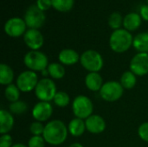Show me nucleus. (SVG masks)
<instances>
[{
	"label": "nucleus",
	"mask_w": 148,
	"mask_h": 147,
	"mask_svg": "<svg viewBox=\"0 0 148 147\" xmlns=\"http://www.w3.org/2000/svg\"><path fill=\"white\" fill-rule=\"evenodd\" d=\"M69 134L68 126L60 120H53L45 125L42 134L46 143L51 146H60L63 144Z\"/></svg>",
	"instance_id": "f257e3e1"
},
{
	"label": "nucleus",
	"mask_w": 148,
	"mask_h": 147,
	"mask_svg": "<svg viewBox=\"0 0 148 147\" xmlns=\"http://www.w3.org/2000/svg\"><path fill=\"white\" fill-rule=\"evenodd\" d=\"M134 43V37L130 31L125 29L114 30L109 38V46L114 52L124 53L127 51Z\"/></svg>",
	"instance_id": "f03ea898"
},
{
	"label": "nucleus",
	"mask_w": 148,
	"mask_h": 147,
	"mask_svg": "<svg viewBox=\"0 0 148 147\" xmlns=\"http://www.w3.org/2000/svg\"><path fill=\"white\" fill-rule=\"evenodd\" d=\"M23 63L29 70L34 72H42L49 66L48 56L42 51L30 50L23 57Z\"/></svg>",
	"instance_id": "7ed1b4c3"
},
{
	"label": "nucleus",
	"mask_w": 148,
	"mask_h": 147,
	"mask_svg": "<svg viewBox=\"0 0 148 147\" xmlns=\"http://www.w3.org/2000/svg\"><path fill=\"white\" fill-rule=\"evenodd\" d=\"M80 62L83 68L88 71V73H99L104 66V60L102 55L95 49H88L84 51L81 55Z\"/></svg>",
	"instance_id": "20e7f679"
},
{
	"label": "nucleus",
	"mask_w": 148,
	"mask_h": 147,
	"mask_svg": "<svg viewBox=\"0 0 148 147\" xmlns=\"http://www.w3.org/2000/svg\"><path fill=\"white\" fill-rule=\"evenodd\" d=\"M56 93L57 89L54 81L46 77L39 80L35 88V94L39 101L50 102L54 100Z\"/></svg>",
	"instance_id": "39448f33"
},
{
	"label": "nucleus",
	"mask_w": 148,
	"mask_h": 147,
	"mask_svg": "<svg viewBox=\"0 0 148 147\" xmlns=\"http://www.w3.org/2000/svg\"><path fill=\"white\" fill-rule=\"evenodd\" d=\"M72 111L75 118L86 120L93 114V102L90 98L86 95H78L73 101Z\"/></svg>",
	"instance_id": "423d86ee"
},
{
	"label": "nucleus",
	"mask_w": 148,
	"mask_h": 147,
	"mask_svg": "<svg viewBox=\"0 0 148 147\" xmlns=\"http://www.w3.org/2000/svg\"><path fill=\"white\" fill-rule=\"evenodd\" d=\"M99 93L102 100L108 102H114L122 97L124 88L121 82L116 81H109L103 84Z\"/></svg>",
	"instance_id": "0eeeda50"
},
{
	"label": "nucleus",
	"mask_w": 148,
	"mask_h": 147,
	"mask_svg": "<svg viewBox=\"0 0 148 147\" xmlns=\"http://www.w3.org/2000/svg\"><path fill=\"white\" fill-rule=\"evenodd\" d=\"M24 21L27 27L29 29H36L42 27L45 23L46 16L44 11L41 10L36 4H32L28 7L24 14Z\"/></svg>",
	"instance_id": "6e6552de"
},
{
	"label": "nucleus",
	"mask_w": 148,
	"mask_h": 147,
	"mask_svg": "<svg viewBox=\"0 0 148 147\" xmlns=\"http://www.w3.org/2000/svg\"><path fill=\"white\" fill-rule=\"evenodd\" d=\"M38 81V76L36 72L31 70H25L17 76L16 85L21 92L29 93L35 90Z\"/></svg>",
	"instance_id": "1a4fd4ad"
},
{
	"label": "nucleus",
	"mask_w": 148,
	"mask_h": 147,
	"mask_svg": "<svg viewBox=\"0 0 148 147\" xmlns=\"http://www.w3.org/2000/svg\"><path fill=\"white\" fill-rule=\"evenodd\" d=\"M27 25L24 19L14 16L8 19L3 26V29L6 35L10 37H19L25 34Z\"/></svg>",
	"instance_id": "9d476101"
},
{
	"label": "nucleus",
	"mask_w": 148,
	"mask_h": 147,
	"mask_svg": "<svg viewBox=\"0 0 148 147\" xmlns=\"http://www.w3.org/2000/svg\"><path fill=\"white\" fill-rule=\"evenodd\" d=\"M130 71L136 76H144L148 74V53H137L130 62Z\"/></svg>",
	"instance_id": "9b49d317"
},
{
	"label": "nucleus",
	"mask_w": 148,
	"mask_h": 147,
	"mask_svg": "<svg viewBox=\"0 0 148 147\" xmlns=\"http://www.w3.org/2000/svg\"><path fill=\"white\" fill-rule=\"evenodd\" d=\"M23 41L26 46L31 50H38L42 47L44 38L39 29H29L23 35Z\"/></svg>",
	"instance_id": "f8f14e48"
},
{
	"label": "nucleus",
	"mask_w": 148,
	"mask_h": 147,
	"mask_svg": "<svg viewBox=\"0 0 148 147\" xmlns=\"http://www.w3.org/2000/svg\"><path fill=\"white\" fill-rule=\"evenodd\" d=\"M31 113L36 121L42 123L44 121H47L52 116L53 107L49 102L39 101L34 106Z\"/></svg>",
	"instance_id": "ddd939ff"
},
{
	"label": "nucleus",
	"mask_w": 148,
	"mask_h": 147,
	"mask_svg": "<svg viewBox=\"0 0 148 147\" xmlns=\"http://www.w3.org/2000/svg\"><path fill=\"white\" fill-rule=\"evenodd\" d=\"M86 129L92 134H100L103 133L106 129L105 120L98 114H92L88 119L85 120Z\"/></svg>",
	"instance_id": "4468645a"
},
{
	"label": "nucleus",
	"mask_w": 148,
	"mask_h": 147,
	"mask_svg": "<svg viewBox=\"0 0 148 147\" xmlns=\"http://www.w3.org/2000/svg\"><path fill=\"white\" fill-rule=\"evenodd\" d=\"M81 55L72 49H64L60 51L58 55V60L60 63L66 66H72L80 62Z\"/></svg>",
	"instance_id": "2eb2a0df"
},
{
	"label": "nucleus",
	"mask_w": 148,
	"mask_h": 147,
	"mask_svg": "<svg viewBox=\"0 0 148 147\" xmlns=\"http://www.w3.org/2000/svg\"><path fill=\"white\" fill-rule=\"evenodd\" d=\"M103 84V79L101 75L97 72L88 73L85 77V85L90 91L100 92Z\"/></svg>",
	"instance_id": "dca6fc26"
},
{
	"label": "nucleus",
	"mask_w": 148,
	"mask_h": 147,
	"mask_svg": "<svg viewBox=\"0 0 148 147\" xmlns=\"http://www.w3.org/2000/svg\"><path fill=\"white\" fill-rule=\"evenodd\" d=\"M15 120L13 114L7 110L2 109L0 111V133L7 134L14 126Z\"/></svg>",
	"instance_id": "f3484780"
},
{
	"label": "nucleus",
	"mask_w": 148,
	"mask_h": 147,
	"mask_svg": "<svg viewBox=\"0 0 148 147\" xmlns=\"http://www.w3.org/2000/svg\"><path fill=\"white\" fill-rule=\"evenodd\" d=\"M141 16L137 12H130L127 14L123 19L124 29L128 31H134L138 29L141 24Z\"/></svg>",
	"instance_id": "a211bd4d"
},
{
	"label": "nucleus",
	"mask_w": 148,
	"mask_h": 147,
	"mask_svg": "<svg viewBox=\"0 0 148 147\" xmlns=\"http://www.w3.org/2000/svg\"><path fill=\"white\" fill-rule=\"evenodd\" d=\"M68 129H69V133H70L72 136L80 137L83 135V133L87 130L85 120L79 118H75L71 120L70 122L69 123Z\"/></svg>",
	"instance_id": "6ab92c4d"
},
{
	"label": "nucleus",
	"mask_w": 148,
	"mask_h": 147,
	"mask_svg": "<svg viewBox=\"0 0 148 147\" xmlns=\"http://www.w3.org/2000/svg\"><path fill=\"white\" fill-rule=\"evenodd\" d=\"M15 74L13 69L5 63L0 64V83L3 86H8L12 84L14 81Z\"/></svg>",
	"instance_id": "aec40b11"
},
{
	"label": "nucleus",
	"mask_w": 148,
	"mask_h": 147,
	"mask_svg": "<svg viewBox=\"0 0 148 147\" xmlns=\"http://www.w3.org/2000/svg\"><path fill=\"white\" fill-rule=\"evenodd\" d=\"M134 48L139 53H148V33L141 32L134 37Z\"/></svg>",
	"instance_id": "412c9836"
},
{
	"label": "nucleus",
	"mask_w": 148,
	"mask_h": 147,
	"mask_svg": "<svg viewBox=\"0 0 148 147\" xmlns=\"http://www.w3.org/2000/svg\"><path fill=\"white\" fill-rule=\"evenodd\" d=\"M47 70L49 72V75L54 80H61L65 75V68L60 62H52L49 63Z\"/></svg>",
	"instance_id": "4be33fe9"
},
{
	"label": "nucleus",
	"mask_w": 148,
	"mask_h": 147,
	"mask_svg": "<svg viewBox=\"0 0 148 147\" xmlns=\"http://www.w3.org/2000/svg\"><path fill=\"white\" fill-rule=\"evenodd\" d=\"M121 84L124 89H132L137 83V76L132 71H126L121 77Z\"/></svg>",
	"instance_id": "5701e85b"
},
{
	"label": "nucleus",
	"mask_w": 148,
	"mask_h": 147,
	"mask_svg": "<svg viewBox=\"0 0 148 147\" xmlns=\"http://www.w3.org/2000/svg\"><path fill=\"white\" fill-rule=\"evenodd\" d=\"M20 93H21V91L19 90L17 86L13 83L6 86L5 89H4V96H5L6 100L8 101H10V103L19 101Z\"/></svg>",
	"instance_id": "b1692460"
},
{
	"label": "nucleus",
	"mask_w": 148,
	"mask_h": 147,
	"mask_svg": "<svg viewBox=\"0 0 148 147\" xmlns=\"http://www.w3.org/2000/svg\"><path fill=\"white\" fill-rule=\"evenodd\" d=\"M52 7L60 12L69 11L75 3V0H51Z\"/></svg>",
	"instance_id": "393cba45"
},
{
	"label": "nucleus",
	"mask_w": 148,
	"mask_h": 147,
	"mask_svg": "<svg viewBox=\"0 0 148 147\" xmlns=\"http://www.w3.org/2000/svg\"><path fill=\"white\" fill-rule=\"evenodd\" d=\"M123 19L124 17L121 16V13L114 11L111 13L108 16V25L114 30L119 29L123 25Z\"/></svg>",
	"instance_id": "a878e982"
},
{
	"label": "nucleus",
	"mask_w": 148,
	"mask_h": 147,
	"mask_svg": "<svg viewBox=\"0 0 148 147\" xmlns=\"http://www.w3.org/2000/svg\"><path fill=\"white\" fill-rule=\"evenodd\" d=\"M9 108H10V112L12 114L21 115V114H24L27 112V110H28V104L25 101L19 100L17 101L10 103Z\"/></svg>",
	"instance_id": "bb28decb"
},
{
	"label": "nucleus",
	"mask_w": 148,
	"mask_h": 147,
	"mask_svg": "<svg viewBox=\"0 0 148 147\" xmlns=\"http://www.w3.org/2000/svg\"><path fill=\"white\" fill-rule=\"evenodd\" d=\"M53 101L58 107H66L70 102V97L69 94L64 91H57Z\"/></svg>",
	"instance_id": "cd10ccee"
},
{
	"label": "nucleus",
	"mask_w": 148,
	"mask_h": 147,
	"mask_svg": "<svg viewBox=\"0 0 148 147\" xmlns=\"http://www.w3.org/2000/svg\"><path fill=\"white\" fill-rule=\"evenodd\" d=\"M45 126L42 122L34 121L29 126V132L33 136H42Z\"/></svg>",
	"instance_id": "c85d7f7f"
},
{
	"label": "nucleus",
	"mask_w": 148,
	"mask_h": 147,
	"mask_svg": "<svg viewBox=\"0 0 148 147\" xmlns=\"http://www.w3.org/2000/svg\"><path fill=\"white\" fill-rule=\"evenodd\" d=\"M45 139L42 136H32L28 142V147H44Z\"/></svg>",
	"instance_id": "c756f323"
},
{
	"label": "nucleus",
	"mask_w": 148,
	"mask_h": 147,
	"mask_svg": "<svg viewBox=\"0 0 148 147\" xmlns=\"http://www.w3.org/2000/svg\"><path fill=\"white\" fill-rule=\"evenodd\" d=\"M138 135L143 141L148 143V122H144L139 126Z\"/></svg>",
	"instance_id": "7c9ffc66"
},
{
	"label": "nucleus",
	"mask_w": 148,
	"mask_h": 147,
	"mask_svg": "<svg viewBox=\"0 0 148 147\" xmlns=\"http://www.w3.org/2000/svg\"><path fill=\"white\" fill-rule=\"evenodd\" d=\"M13 146V139L12 137L7 134H2L0 137V147H12Z\"/></svg>",
	"instance_id": "2f4dec72"
},
{
	"label": "nucleus",
	"mask_w": 148,
	"mask_h": 147,
	"mask_svg": "<svg viewBox=\"0 0 148 147\" xmlns=\"http://www.w3.org/2000/svg\"><path fill=\"white\" fill-rule=\"evenodd\" d=\"M36 6L42 11L48 10L50 7H52L51 0H36Z\"/></svg>",
	"instance_id": "473e14b6"
},
{
	"label": "nucleus",
	"mask_w": 148,
	"mask_h": 147,
	"mask_svg": "<svg viewBox=\"0 0 148 147\" xmlns=\"http://www.w3.org/2000/svg\"><path fill=\"white\" fill-rule=\"evenodd\" d=\"M140 15L142 19L148 21V4H143L140 10Z\"/></svg>",
	"instance_id": "72a5a7b5"
},
{
	"label": "nucleus",
	"mask_w": 148,
	"mask_h": 147,
	"mask_svg": "<svg viewBox=\"0 0 148 147\" xmlns=\"http://www.w3.org/2000/svg\"><path fill=\"white\" fill-rule=\"evenodd\" d=\"M69 147H84L82 144H80V143H73V144H71L70 146Z\"/></svg>",
	"instance_id": "f704fd0d"
},
{
	"label": "nucleus",
	"mask_w": 148,
	"mask_h": 147,
	"mask_svg": "<svg viewBox=\"0 0 148 147\" xmlns=\"http://www.w3.org/2000/svg\"><path fill=\"white\" fill-rule=\"evenodd\" d=\"M12 147H28V146H25V145L21 144V143H16V144H14Z\"/></svg>",
	"instance_id": "c9c22d12"
},
{
	"label": "nucleus",
	"mask_w": 148,
	"mask_h": 147,
	"mask_svg": "<svg viewBox=\"0 0 148 147\" xmlns=\"http://www.w3.org/2000/svg\"><path fill=\"white\" fill-rule=\"evenodd\" d=\"M147 3H148V0H147Z\"/></svg>",
	"instance_id": "e433bc0d"
},
{
	"label": "nucleus",
	"mask_w": 148,
	"mask_h": 147,
	"mask_svg": "<svg viewBox=\"0 0 148 147\" xmlns=\"http://www.w3.org/2000/svg\"><path fill=\"white\" fill-rule=\"evenodd\" d=\"M147 33H148V30H147Z\"/></svg>",
	"instance_id": "4c0bfd02"
}]
</instances>
